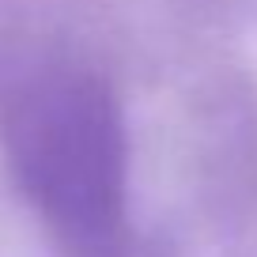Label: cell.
I'll return each instance as SVG.
<instances>
[{
    "label": "cell",
    "mask_w": 257,
    "mask_h": 257,
    "mask_svg": "<svg viewBox=\"0 0 257 257\" xmlns=\"http://www.w3.org/2000/svg\"><path fill=\"white\" fill-rule=\"evenodd\" d=\"M4 140L38 216L80 249H102L125 219V128L110 87L80 68H42L8 102Z\"/></svg>",
    "instance_id": "obj_1"
}]
</instances>
